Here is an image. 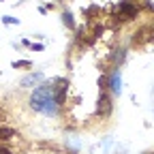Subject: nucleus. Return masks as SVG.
Listing matches in <instances>:
<instances>
[{"instance_id":"f257e3e1","label":"nucleus","mask_w":154,"mask_h":154,"mask_svg":"<svg viewBox=\"0 0 154 154\" xmlns=\"http://www.w3.org/2000/svg\"><path fill=\"white\" fill-rule=\"evenodd\" d=\"M49 88H41V90H36L34 94H32V105L36 107V109H41V111H45V113H54L56 111V107L51 105L54 101L49 99Z\"/></svg>"},{"instance_id":"f03ea898","label":"nucleus","mask_w":154,"mask_h":154,"mask_svg":"<svg viewBox=\"0 0 154 154\" xmlns=\"http://www.w3.org/2000/svg\"><path fill=\"white\" fill-rule=\"evenodd\" d=\"M0 154H9V152H7V150H0Z\"/></svg>"}]
</instances>
